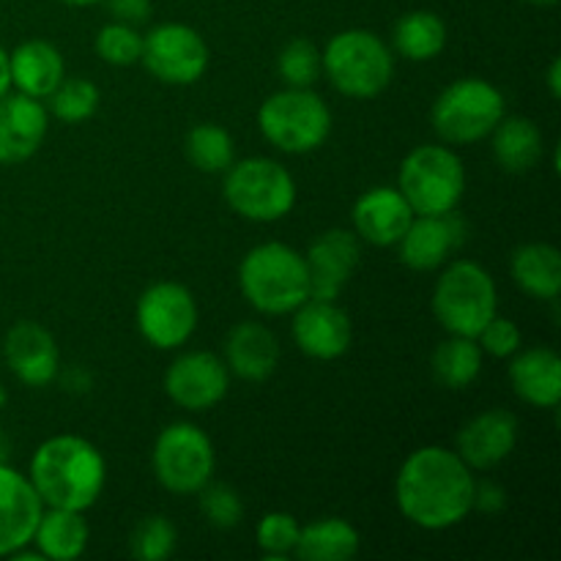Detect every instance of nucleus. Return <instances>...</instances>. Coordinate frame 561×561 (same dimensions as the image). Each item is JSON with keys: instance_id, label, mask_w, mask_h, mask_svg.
Returning a JSON list of instances; mask_svg holds the SVG:
<instances>
[{"instance_id": "a18cd8bd", "label": "nucleus", "mask_w": 561, "mask_h": 561, "mask_svg": "<svg viewBox=\"0 0 561 561\" xmlns=\"http://www.w3.org/2000/svg\"><path fill=\"white\" fill-rule=\"evenodd\" d=\"M5 403H9V392H5V389L0 387V409H5Z\"/></svg>"}, {"instance_id": "dca6fc26", "label": "nucleus", "mask_w": 561, "mask_h": 561, "mask_svg": "<svg viewBox=\"0 0 561 561\" xmlns=\"http://www.w3.org/2000/svg\"><path fill=\"white\" fill-rule=\"evenodd\" d=\"M44 502L27 474L0 460V559L31 546Z\"/></svg>"}, {"instance_id": "49530a36", "label": "nucleus", "mask_w": 561, "mask_h": 561, "mask_svg": "<svg viewBox=\"0 0 561 561\" xmlns=\"http://www.w3.org/2000/svg\"><path fill=\"white\" fill-rule=\"evenodd\" d=\"M529 3H535V5H557L559 0H529Z\"/></svg>"}, {"instance_id": "f704fd0d", "label": "nucleus", "mask_w": 561, "mask_h": 561, "mask_svg": "<svg viewBox=\"0 0 561 561\" xmlns=\"http://www.w3.org/2000/svg\"><path fill=\"white\" fill-rule=\"evenodd\" d=\"M96 55L110 66H135L142 55V33L126 22H110L96 33Z\"/></svg>"}, {"instance_id": "bb28decb", "label": "nucleus", "mask_w": 561, "mask_h": 561, "mask_svg": "<svg viewBox=\"0 0 561 561\" xmlns=\"http://www.w3.org/2000/svg\"><path fill=\"white\" fill-rule=\"evenodd\" d=\"M510 274L524 294L553 301L561 290V255L553 244H524L510 257Z\"/></svg>"}, {"instance_id": "4c0bfd02", "label": "nucleus", "mask_w": 561, "mask_h": 561, "mask_svg": "<svg viewBox=\"0 0 561 561\" xmlns=\"http://www.w3.org/2000/svg\"><path fill=\"white\" fill-rule=\"evenodd\" d=\"M474 340L480 343L482 354L496 356V359H510V356L520 348V343H524L520 329L515 327L510 318H499V316H493Z\"/></svg>"}, {"instance_id": "ea45409f", "label": "nucleus", "mask_w": 561, "mask_h": 561, "mask_svg": "<svg viewBox=\"0 0 561 561\" xmlns=\"http://www.w3.org/2000/svg\"><path fill=\"white\" fill-rule=\"evenodd\" d=\"M504 504H507V493H504L502 485L496 482L485 480V482H477L474 485V510L485 515H496L502 513Z\"/></svg>"}, {"instance_id": "7c9ffc66", "label": "nucleus", "mask_w": 561, "mask_h": 561, "mask_svg": "<svg viewBox=\"0 0 561 561\" xmlns=\"http://www.w3.org/2000/svg\"><path fill=\"white\" fill-rule=\"evenodd\" d=\"M186 159L195 164L201 173H225L236 162V142L225 126L219 124H197L186 131L184 140Z\"/></svg>"}, {"instance_id": "f3484780", "label": "nucleus", "mask_w": 561, "mask_h": 561, "mask_svg": "<svg viewBox=\"0 0 561 561\" xmlns=\"http://www.w3.org/2000/svg\"><path fill=\"white\" fill-rule=\"evenodd\" d=\"M518 431V416L504 409H488L460 427L455 453L471 471H491L513 455Z\"/></svg>"}, {"instance_id": "e433bc0d", "label": "nucleus", "mask_w": 561, "mask_h": 561, "mask_svg": "<svg viewBox=\"0 0 561 561\" xmlns=\"http://www.w3.org/2000/svg\"><path fill=\"white\" fill-rule=\"evenodd\" d=\"M201 496V513L217 529H233L244 520V502L239 493L222 482H208L206 488L197 491Z\"/></svg>"}, {"instance_id": "cd10ccee", "label": "nucleus", "mask_w": 561, "mask_h": 561, "mask_svg": "<svg viewBox=\"0 0 561 561\" xmlns=\"http://www.w3.org/2000/svg\"><path fill=\"white\" fill-rule=\"evenodd\" d=\"M362 537L345 518H321L301 526L296 557L301 561H351L359 553Z\"/></svg>"}, {"instance_id": "c756f323", "label": "nucleus", "mask_w": 561, "mask_h": 561, "mask_svg": "<svg viewBox=\"0 0 561 561\" xmlns=\"http://www.w3.org/2000/svg\"><path fill=\"white\" fill-rule=\"evenodd\" d=\"M482 348L474 337L449 334L444 343L436 345L431 359L433 378L444 389H466L480 378L482 373Z\"/></svg>"}, {"instance_id": "2eb2a0df", "label": "nucleus", "mask_w": 561, "mask_h": 561, "mask_svg": "<svg viewBox=\"0 0 561 561\" xmlns=\"http://www.w3.org/2000/svg\"><path fill=\"white\" fill-rule=\"evenodd\" d=\"M362 261V239L354 230L332 228L307 250L310 299H337Z\"/></svg>"}, {"instance_id": "c9c22d12", "label": "nucleus", "mask_w": 561, "mask_h": 561, "mask_svg": "<svg viewBox=\"0 0 561 561\" xmlns=\"http://www.w3.org/2000/svg\"><path fill=\"white\" fill-rule=\"evenodd\" d=\"M257 548L266 559H285L296 551L301 526L290 513H266L257 524Z\"/></svg>"}, {"instance_id": "9b49d317", "label": "nucleus", "mask_w": 561, "mask_h": 561, "mask_svg": "<svg viewBox=\"0 0 561 561\" xmlns=\"http://www.w3.org/2000/svg\"><path fill=\"white\" fill-rule=\"evenodd\" d=\"M208 44L184 22H164L142 36L140 64L164 85H192L208 69Z\"/></svg>"}, {"instance_id": "423d86ee", "label": "nucleus", "mask_w": 561, "mask_h": 561, "mask_svg": "<svg viewBox=\"0 0 561 561\" xmlns=\"http://www.w3.org/2000/svg\"><path fill=\"white\" fill-rule=\"evenodd\" d=\"M225 203L250 222H277L296 206V181L285 164L268 157H250L225 170Z\"/></svg>"}, {"instance_id": "ddd939ff", "label": "nucleus", "mask_w": 561, "mask_h": 561, "mask_svg": "<svg viewBox=\"0 0 561 561\" xmlns=\"http://www.w3.org/2000/svg\"><path fill=\"white\" fill-rule=\"evenodd\" d=\"M230 370L222 356L211 351H186L170 362L164 373V392L179 409L208 411L225 400Z\"/></svg>"}, {"instance_id": "f8f14e48", "label": "nucleus", "mask_w": 561, "mask_h": 561, "mask_svg": "<svg viewBox=\"0 0 561 561\" xmlns=\"http://www.w3.org/2000/svg\"><path fill=\"white\" fill-rule=\"evenodd\" d=\"M137 332L159 351H175L197 329V301L181 283H153L137 299Z\"/></svg>"}, {"instance_id": "6ab92c4d", "label": "nucleus", "mask_w": 561, "mask_h": 561, "mask_svg": "<svg viewBox=\"0 0 561 561\" xmlns=\"http://www.w3.org/2000/svg\"><path fill=\"white\" fill-rule=\"evenodd\" d=\"M3 359L25 387H47L60 373L58 343L36 321H20L5 332Z\"/></svg>"}, {"instance_id": "9d476101", "label": "nucleus", "mask_w": 561, "mask_h": 561, "mask_svg": "<svg viewBox=\"0 0 561 561\" xmlns=\"http://www.w3.org/2000/svg\"><path fill=\"white\" fill-rule=\"evenodd\" d=\"M151 463L164 491L175 496H195L211 482L217 455L206 431L192 422H173L157 436Z\"/></svg>"}, {"instance_id": "f257e3e1", "label": "nucleus", "mask_w": 561, "mask_h": 561, "mask_svg": "<svg viewBox=\"0 0 561 561\" xmlns=\"http://www.w3.org/2000/svg\"><path fill=\"white\" fill-rule=\"evenodd\" d=\"M474 471L447 447H420L403 460L394 480L398 510L409 524L444 531L474 513Z\"/></svg>"}, {"instance_id": "a878e982", "label": "nucleus", "mask_w": 561, "mask_h": 561, "mask_svg": "<svg viewBox=\"0 0 561 561\" xmlns=\"http://www.w3.org/2000/svg\"><path fill=\"white\" fill-rule=\"evenodd\" d=\"M542 131L526 115H504L491 131L493 159L504 173H529L542 159Z\"/></svg>"}, {"instance_id": "393cba45", "label": "nucleus", "mask_w": 561, "mask_h": 561, "mask_svg": "<svg viewBox=\"0 0 561 561\" xmlns=\"http://www.w3.org/2000/svg\"><path fill=\"white\" fill-rule=\"evenodd\" d=\"M88 540H91V529L80 510L44 507L31 542L42 553V559L75 561L85 553Z\"/></svg>"}, {"instance_id": "5701e85b", "label": "nucleus", "mask_w": 561, "mask_h": 561, "mask_svg": "<svg viewBox=\"0 0 561 561\" xmlns=\"http://www.w3.org/2000/svg\"><path fill=\"white\" fill-rule=\"evenodd\" d=\"M510 387L535 409H557L561 400V359L553 348H526L510 356Z\"/></svg>"}, {"instance_id": "a211bd4d", "label": "nucleus", "mask_w": 561, "mask_h": 561, "mask_svg": "<svg viewBox=\"0 0 561 561\" xmlns=\"http://www.w3.org/2000/svg\"><path fill=\"white\" fill-rule=\"evenodd\" d=\"M463 239L466 225L455 211L438 214V217L416 214L403 239L394 247H398L400 263L409 266L411 272H433L447 261L449 252L463 244Z\"/></svg>"}, {"instance_id": "6e6552de", "label": "nucleus", "mask_w": 561, "mask_h": 561, "mask_svg": "<svg viewBox=\"0 0 561 561\" xmlns=\"http://www.w3.org/2000/svg\"><path fill=\"white\" fill-rule=\"evenodd\" d=\"M261 135L285 153H310L332 131V110L312 88H283L257 110Z\"/></svg>"}, {"instance_id": "c85d7f7f", "label": "nucleus", "mask_w": 561, "mask_h": 561, "mask_svg": "<svg viewBox=\"0 0 561 561\" xmlns=\"http://www.w3.org/2000/svg\"><path fill=\"white\" fill-rule=\"evenodd\" d=\"M392 44L403 58L425 64L438 58L447 47V25L433 11H409L394 22Z\"/></svg>"}, {"instance_id": "72a5a7b5", "label": "nucleus", "mask_w": 561, "mask_h": 561, "mask_svg": "<svg viewBox=\"0 0 561 561\" xmlns=\"http://www.w3.org/2000/svg\"><path fill=\"white\" fill-rule=\"evenodd\" d=\"M175 546H179V531H175L173 520H168L164 515H148V518L137 520L129 537L131 557L140 561H164L173 557Z\"/></svg>"}, {"instance_id": "1a4fd4ad", "label": "nucleus", "mask_w": 561, "mask_h": 561, "mask_svg": "<svg viewBox=\"0 0 561 561\" xmlns=\"http://www.w3.org/2000/svg\"><path fill=\"white\" fill-rule=\"evenodd\" d=\"M398 190L414 214L438 217L455 211L466 192L463 162L447 146H416L400 162Z\"/></svg>"}, {"instance_id": "7ed1b4c3", "label": "nucleus", "mask_w": 561, "mask_h": 561, "mask_svg": "<svg viewBox=\"0 0 561 561\" xmlns=\"http://www.w3.org/2000/svg\"><path fill=\"white\" fill-rule=\"evenodd\" d=\"M239 288L263 316H290L310 299L305 255L283 241L252 247L239 266Z\"/></svg>"}, {"instance_id": "20e7f679", "label": "nucleus", "mask_w": 561, "mask_h": 561, "mask_svg": "<svg viewBox=\"0 0 561 561\" xmlns=\"http://www.w3.org/2000/svg\"><path fill=\"white\" fill-rule=\"evenodd\" d=\"M321 64L329 82L348 99L381 96L394 77L392 49L365 27H351L329 38Z\"/></svg>"}, {"instance_id": "2f4dec72", "label": "nucleus", "mask_w": 561, "mask_h": 561, "mask_svg": "<svg viewBox=\"0 0 561 561\" xmlns=\"http://www.w3.org/2000/svg\"><path fill=\"white\" fill-rule=\"evenodd\" d=\"M44 102H47V113L53 118L64 121V124H82V121L96 115L102 91L88 77H64L60 85Z\"/></svg>"}, {"instance_id": "39448f33", "label": "nucleus", "mask_w": 561, "mask_h": 561, "mask_svg": "<svg viewBox=\"0 0 561 561\" xmlns=\"http://www.w3.org/2000/svg\"><path fill=\"white\" fill-rule=\"evenodd\" d=\"M504 93L482 77H463L444 88L433 102L431 124L447 146H471L504 118Z\"/></svg>"}, {"instance_id": "a19ab883", "label": "nucleus", "mask_w": 561, "mask_h": 561, "mask_svg": "<svg viewBox=\"0 0 561 561\" xmlns=\"http://www.w3.org/2000/svg\"><path fill=\"white\" fill-rule=\"evenodd\" d=\"M60 383H64L66 392L85 394L88 389H91V376H88V370H82V367H71V370H66L64 376H60Z\"/></svg>"}, {"instance_id": "4be33fe9", "label": "nucleus", "mask_w": 561, "mask_h": 561, "mask_svg": "<svg viewBox=\"0 0 561 561\" xmlns=\"http://www.w3.org/2000/svg\"><path fill=\"white\" fill-rule=\"evenodd\" d=\"M225 365L230 376L261 383L274 376L279 365V340L266 323L241 321L225 337Z\"/></svg>"}, {"instance_id": "f03ea898", "label": "nucleus", "mask_w": 561, "mask_h": 561, "mask_svg": "<svg viewBox=\"0 0 561 561\" xmlns=\"http://www.w3.org/2000/svg\"><path fill=\"white\" fill-rule=\"evenodd\" d=\"M27 480L42 496L44 507L85 513L102 496L104 482H107V463L88 438L64 433V436L47 438L33 453Z\"/></svg>"}, {"instance_id": "aec40b11", "label": "nucleus", "mask_w": 561, "mask_h": 561, "mask_svg": "<svg viewBox=\"0 0 561 561\" xmlns=\"http://www.w3.org/2000/svg\"><path fill=\"white\" fill-rule=\"evenodd\" d=\"M49 129L47 104L25 93L0 99V164L27 162L42 148Z\"/></svg>"}, {"instance_id": "412c9836", "label": "nucleus", "mask_w": 561, "mask_h": 561, "mask_svg": "<svg viewBox=\"0 0 561 561\" xmlns=\"http://www.w3.org/2000/svg\"><path fill=\"white\" fill-rule=\"evenodd\" d=\"M414 208L398 186H373L354 203V233L373 247H394L414 219Z\"/></svg>"}, {"instance_id": "473e14b6", "label": "nucleus", "mask_w": 561, "mask_h": 561, "mask_svg": "<svg viewBox=\"0 0 561 561\" xmlns=\"http://www.w3.org/2000/svg\"><path fill=\"white\" fill-rule=\"evenodd\" d=\"M277 71L288 88H312L321 77V49L310 38H290L277 58Z\"/></svg>"}, {"instance_id": "37998d69", "label": "nucleus", "mask_w": 561, "mask_h": 561, "mask_svg": "<svg viewBox=\"0 0 561 561\" xmlns=\"http://www.w3.org/2000/svg\"><path fill=\"white\" fill-rule=\"evenodd\" d=\"M548 91H551L553 99L561 96V60L553 58L551 69H548Z\"/></svg>"}, {"instance_id": "58836bf2", "label": "nucleus", "mask_w": 561, "mask_h": 561, "mask_svg": "<svg viewBox=\"0 0 561 561\" xmlns=\"http://www.w3.org/2000/svg\"><path fill=\"white\" fill-rule=\"evenodd\" d=\"M107 9L115 16V22L140 25L151 16V0H107Z\"/></svg>"}, {"instance_id": "79ce46f5", "label": "nucleus", "mask_w": 561, "mask_h": 561, "mask_svg": "<svg viewBox=\"0 0 561 561\" xmlns=\"http://www.w3.org/2000/svg\"><path fill=\"white\" fill-rule=\"evenodd\" d=\"M11 91V71H9V53L0 44V99Z\"/></svg>"}, {"instance_id": "b1692460", "label": "nucleus", "mask_w": 561, "mask_h": 561, "mask_svg": "<svg viewBox=\"0 0 561 561\" xmlns=\"http://www.w3.org/2000/svg\"><path fill=\"white\" fill-rule=\"evenodd\" d=\"M9 71L11 88L42 102L66 77L64 55L53 42H44V38L22 42L14 53H9Z\"/></svg>"}, {"instance_id": "4468645a", "label": "nucleus", "mask_w": 561, "mask_h": 561, "mask_svg": "<svg viewBox=\"0 0 561 561\" xmlns=\"http://www.w3.org/2000/svg\"><path fill=\"white\" fill-rule=\"evenodd\" d=\"M290 316H294L290 321L294 343L310 359L332 362L351 348L354 327H351L348 312L334 299H307Z\"/></svg>"}, {"instance_id": "0eeeda50", "label": "nucleus", "mask_w": 561, "mask_h": 561, "mask_svg": "<svg viewBox=\"0 0 561 561\" xmlns=\"http://www.w3.org/2000/svg\"><path fill=\"white\" fill-rule=\"evenodd\" d=\"M496 283L474 261H453L442 272L433 288V312L449 334L477 337L488 321L496 316Z\"/></svg>"}, {"instance_id": "c03bdc74", "label": "nucleus", "mask_w": 561, "mask_h": 561, "mask_svg": "<svg viewBox=\"0 0 561 561\" xmlns=\"http://www.w3.org/2000/svg\"><path fill=\"white\" fill-rule=\"evenodd\" d=\"M60 3H66V5H96V3H102V0H60Z\"/></svg>"}]
</instances>
